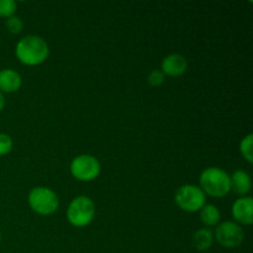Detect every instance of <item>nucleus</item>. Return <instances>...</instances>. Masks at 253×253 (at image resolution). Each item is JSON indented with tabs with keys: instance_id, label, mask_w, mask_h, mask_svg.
I'll list each match as a JSON object with an SVG mask.
<instances>
[{
	"instance_id": "9b49d317",
	"label": "nucleus",
	"mask_w": 253,
	"mask_h": 253,
	"mask_svg": "<svg viewBox=\"0 0 253 253\" xmlns=\"http://www.w3.org/2000/svg\"><path fill=\"white\" fill-rule=\"evenodd\" d=\"M230 180H231V190L234 193H236L237 195L246 197V195L251 192V177H250L249 173L245 172V170L239 169L236 170V172H234L232 175H230Z\"/></svg>"
},
{
	"instance_id": "20e7f679",
	"label": "nucleus",
	"mask_w": 253,
	"mask_h": 253,
	"mask_svg": "<svg viewBox=\"0 0 253 253\" xmlns=\"http://www.w3.org/2000/svg\"><path fill=\"white\" fill-rule=\"evenodd\" d=\"M30 208L36 214L48 216L54 214L59 207V199L56 192L46 187L32 188L27 198Z\"/></svg>"
},
{
	"instance_id": "423d86ee",
	"label": "nucleus",
	"mask_w": 253,
	"mask_h": 253,
	"mask_svg": "<svg viewBox=\"0 0 253 253\" xmlns=\"http://www.w3.org/2000/svg\"><path fill=\"white\" fill-rule=\"evenodd\" d=\"M71 174L79 182H91L96 179L101 172L100 162L91 155H79L71 162Z\"/></svg>"
},
{
	"instance_id": "2eb2a0df",
	"label": "nucleus",
	"mask_w": 253,
	"mask_h": 253,
	"mask_svg": "<svg viewBox=\"0 0 253 253\" xmlns=\"http://www.w3.org/2000/svg\"><path fill=\"white\" fill-rule=\"evenodd\" d=\"M5 27H6V30L10 34L19 35L22 31V29H24V22H22L21 17L14 15V16L7 17L6 21H5Z\"/></svg>"
},
{
	"instance_id": "f8f14e48",
	"label": "nucleus",
	"mask_w": 253,
	"mask_h": 253,
	"mask_svg": "<svg viewBox=\"0 0 253 253\" xmlns=\"http://www.w3.org/2000/svg\"><path fill=\"white\" fill-rule=\"evenodd\" d=\"M214 232L208 227H203L193 236V245L198 251H208L214 244Z\"/></svg>"
},
{
	"instance_id": "ddd939ff",
	"label": "nucleus",
	"mask_w": 253,
	"mask_h": 253,
	"mask_svg": "<svg viewBox=\"0 0 253 253\" xmlns=\"http://www.w3.org/2000/svg\"><path fill=\"white\" fill-rule=\"evenodd\" d=\"M220 217H221V215H220L217 207H215V205L205 204L204 207L200 209V221H202L205 226H208V229H209V227L217 226L220 222Z\"/></svg>"
},
{
	"instance_id": "9d476101",
	"label": "nucleus",
	"mask_w": 253,
	"mask_h": 253,
	"mask_svg": "<svg viewBox=\"0 0 253 253\" xmlns=\"http://www.w3.org/2000/svg\"><path fill=\"white\" fill-rule=\"evenodd\" d=\"M22 85V78L16 71L5 68L0 71V91L2 94L16 93Z\"/></svg>"
},
{
	"instance_id": "4468645a",
	"label": "nucleus",
	"mask_w": 253,
	"mask_h": 253,
	"mask_svg": "<svg viewBox=\"0 0 253 253\" xmlns=\"http://www.w3.org/2000/svg\"><path fill=\"white\" fill-rule=\"evenodd\" d=\"M240 153L249 163L253 162V135L249 133L240 142Z\"/></svg>"
},
{
	"instance_id": "f3484780",
	"label": "nucleus",
	"mask_w": 253,
	"mask_h": 253,
	"mask_svg": "<svg viewBox=\"0 0 253 253\" xmlns=\"http://www.w3.org/2000/svg\"><path fill=\"white\" fill-rule=\"evenodd\" d=\"M14 147V141L7 133L0 132V157L9 155Z\"/></svg>"
},
{
	"instance_id": "1a4fd4ad",
	"label": "nucleus",
	"mask_w": 253,
	"mask_h": 253,
	"mask_svg": "<svg viewBox=\"0 0 253 253\" xmlns=\"http://www.w3.org/2000/svg\"><path fill=\"white\" fill-rule=\"evenodd\" d=\"M188 61L183 54L170 53L161 63V72L168 77H179L187 72Z\"/></svg>"
},
{
	"instance_id": "0eeeda50",
	"label": "nucleus",
	"mask_w": 253,
	"mask_h": 253,
	"mask_svg": "<svg viewBox=\"0 0 253 253\" xmlns=\"http://www.w3.org/2000/svg\"><path fill=\"white\" fill-rule=\"evenodd\" d=\"M214 239L225 249H236L245 240L244 227L235 221H224L215 229Z\"/></svg>"
},
{
	"instance_id": "a211bd4d",
	"label": "nucleus",
	"mask_w": 253,
	"mask_h": 253,
	"mask_svg": "<svg viewBox=\"0 0 253 253\" xmlns=\"http://www.w3.org/2000/svg\"><path fill=\"white\" fill-rule=\"evenodd\" d=\"M166 81V76L161 72V69H153L151 71V73L148 74L147 82L153 88H157V86H161Z\"/></svg>"
},
{
	"instance_id": "aec40b11",
	"label": "nucleus",
	"mask_w": 253,
	"mask_h": 253,
	"mask_svg": "<svg viewBox=\"0 0 253 253\" xmlns=\"http://www.w3.org/2000/svg\"><path fill=\"white\" fill-rule=\"evenodd\" d=\"M0 241H1V232H0Z\"/></svg>"
},
{
	"instance_id": "f257e3e1",
	"label": "nucleus",
	"mask_w": 253,
	"mask_h": 253,
	"mask_svg": "<svg viewBox=\"0 0 253 253\" xmlns=\"http://www.w3.org/2000/svg\"><path fill=\"white\" fill-rule=\"evenodd\" d=\"M15 54L22 64L29 67L40 66L49 56V47L42 37L29 35L20 40L15 47Z\"/></svg>"
},
{
	"instance_id": "6ab92c4d",
	"label": "nucleus",
	"mask_w": 253,
	"mask_h": 253,
	"mask_svg": "<svg viewBox=\"0 0 253 253\" xmlns=\"http://www.w3.org/2000/svg\"><path fill=\"white\" fill-rule=\"evenodd\" d=\"M4 106H5V96H4V94L0 91V113L2 111Z\"/></svg>"
},
{
	"instance_id": "7ed1b4c3",
	"label": "nucleus",
	"mask_w": 253,
	"mask_h": 253,
	"mask_svg": "<svg viewBox=\"0 0 253 253\" xmlns=\"http://www.w3.org/2000/svg\"><path fill=\"white\" fill-rule=\"evenodd\" d=\"M95 216V204L88 197H77L67 208V220L74 227H86Z\"/></svg>"
},
{
	"instance_id": "39448f33",
	"label": "nucleus",
	"mask_w": 253,
	"mask_h": 253,
	"mask_svg": "<svg viewBox=\"0 0 253 253\" xmlns=\"http://www.w3.org/2000/svg\"><path fill=\"white\" fill-rule=\"evenodd\" d=\"M174 202L179 209L187 212L200 211L207 204V195L197 185L185 184L178 188L174 195Z\"/></svg>"
},
{
	"instance_id": "f03ea898",
	"label": "nucleus",
	"mask_w": 253,
	"mask_h": 253,
	"mask_svg": "<svg viewBox=\"0 0 253 253\" xmlns=\"http://www.w3.org/2000/svg\"><path fill=\"white\" fill-rule=\"evenodd\" d=\"M200 189L205 195L212 198H224L231 192L230 175L219 167H209L202 172L199 177Z\"/></svg>"
},
{
	"instance_id": "6e6552de",
	"label": "nucleus",
	"mask_w": 253,
	"mask_h": 253,
	"mask_svg": "<svg viewBox=\"0 0 253 253\" xmlns=\"http://www.w3.org/2000/svg\"><path fill=\"white\" fill-rule=\"evenodd\" d=\"M231 214L235 222L250 226L253 222V199L251 197H241L232 204Z\"/></svg>"
},
{
	"instance_id": "dca6fc26",
	"label": "nucleus",
	"mask_w": 253,
	"mask_h": 253,
	"mask_svg": "<svg viewBox=\"0 0 253 253\" xmlns=\"http://www.w3.org/2000/svg\"><path fill=\"white\" fill-rule=\"evenodd\" d=\"M16 9L17 4L14 0H0V17L7 19L10 16H14Z\"/></svg>"
}]
</instances>
